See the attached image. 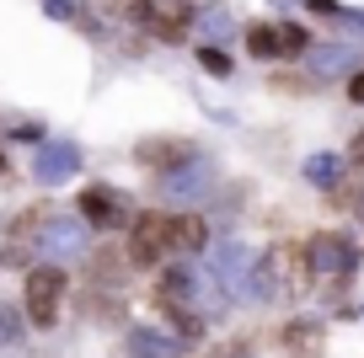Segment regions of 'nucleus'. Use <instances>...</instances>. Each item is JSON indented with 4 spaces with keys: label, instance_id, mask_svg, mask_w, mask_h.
Wrapping results in <instances>:
<instances>
[{
    "label": "nucleus",
    "instance_id": "nucleus-17",
    "mask_svg": "<svg viewBox=\"0 0 364 358\" xmlns=\"http://www.w3.org/2000/svg\"><path fill=\"white\" fill-rule=\"evenodd\" d=\"M353 59H359V54L338 43V48H321V54H316V65H321V70H343V65H353Z\"/></svg>",
    "mask_w": 364,
    "mask_h": 358
},
{
    "label": "nucleus",
    "instance_id": "nucleus-21",
    "mask_svg": "<svg viewBox=\"0 0 364 358\" xmlns=\"http://www.w3.org/2000/svg\"><path fill=\"white\" fill-rule=\"evenodd\" d=\"M348 97H353V102H364V70H359V75L348 80Z\"/></svg>",
    "mask_w": 364,
    "mask_h": 358
},
{
    "label": "nucleus",
    "instance_id": "nucleus-24",
    "mask_svg": "<svg viewBox=\"0 0 364 358\" xmlns=\"http://www.w3.org/2000/svg\"><path fill=\"white\" fill-rule=\"evenodd\" d=\"M0 171H6V156H0Z\"/></svg>",
    "mask_w": 364,
    "mask_h": 358
},
{
    "label": "nucleus",
    "instance_id": "nucleus-12",
    "mask_svg": "<svg viewBox=\"0 0 364 358\" xmlns=\"http://www.w3.org/2000/svg\"><path fill=\"white\" fill-rule=\"evenodd\" d=\"M204 182H209V166L193 161V166H182V171H166L161 188H166V198H193V192H204Z\"/></svg>",
    "mask_w": 364,
    "mask_h": 358
},
{
    "label": "nucleus",
    "instance_id": "nucleus-4",
    "mask_svg": "<svg viewBox=\"0 0 364 358\" xmlns=\"http://www.w3.org/2000/svg\"><path fill=\"white\" fill-rule=\"evenodd\" d=\"M306 48V27H289V22H257L247 33V54L257 59H289Z\"/></svg>",
    "mask_w": 364,
    "mask_h": 358
},
{
    "label": "nucleus",
    "instance_id": "nucleus-6",
    "mask_svg": "<svg viewBox=\"0 0 364 358\" xmlns=\"http://www.w3.org/2000/svg\"><path fill=\"white\" fill-rule=\"evenodd\" d=\"M80 214H86V219L97 224V230H118V224L129 219L124 198H118L113 188H102V182H97V188H86V192H80Z\"/></svg>",
    "mask_w": 364,
    "mask_h": 358
},
{
    "label": "nucleus",
    "instance_id": "nucleus-10",
    "mask_svg": "<svg viewBox=\"0 0 364 358\" xmlns=\"http://www.w3.org/2000/svg\"><path fill=\"white\" fill-rule=\"evenodd\" d=\"M182 342L166 332H156V326H134L129 332V358H177Z\"/></svg>",
    "mask_w": 364,
    "mask_h": 358
},
{
    "label": "nucleus",
    "instance_id": "nucleus-15",
    "mask_svg": "<svg viewBox=\"0 0 364 358\" xmlns=\"http://www.w3.org/2000/svg\"><path fill=\"white\" fill-rule=\"evenodd\" d=\"M247 294H252V300H273V257L252 262V278H247Z\"/></svg>",
    "mask_w": 364,
    "mask_h": 358
},
{
    "label": "nucleus",
    "instance_id": "nucleus-5",
    "mask_svg": "<svg viewBox=\"0 0 364 358\" xmlns=\"http://www.w3.org/2000/svg\"><path fill=\"white\" fill-rule=\"evenodd\" d=\"M209 262H215V278L225 283V294H247V273H252L247 246H236V241H220V246L209 251Z\"/></svg>",
    "mask_w": 364,
    "mask_h": 358
},
{
    "label": "nucleus",
    "instance_id": "nucleus-22",
    "mask_svg": "<svg viewBox=\"0 0 364 358\" xmlns=\"http://www.w3.org/2000/svg\"><path fill=\"white\" fill-rule=\"evenodd\" d=\"M311 11H338V6H332V0H306Z\"/></svg>",
    "mask_w": 364,
    "mask_h": 358
},
{
    "label": "nucleus",
    "instance_id": "nucleus-20",
    "mask_svg": "<svg viewBox=\"0 0 364 358\" xmlns=\"http://www.w3.org/2000/svg\"><path fill=\"white\" fill-rule=\"evenodd\" d=\"M204 27H209V38H225V33H230V16H225V11H209Z\"/></svg>",
    "mask_w": 364,
    "mask_h": 358
},
{
    "label": "nucleus",
    "instance_id": "nucleus-19",
    "mask_svg": "<svg viewBox=\"0 0 364 358\" xmlns=\"http://www.w3.org/2000/svg\"><path fill=\"white\" fill-rule=\"evenodd\" d=\"M16 337H22V315L0 305V342H16Z\"/></svg>",
    "mask_w": 364,
    "mask_h": 358
},
{
    "label": "nucleus",
    "instance_id": "nucleus-7",
    "mask_svg": "<svg viewBox=\"0 0 364 358\" xmlns=\"http://www.w3.org/2000/svg\"><path fill=\"white\" fill-rule=\"evenodd\" d=\"M145 166H161V171H177V166H193L198 150L188 145V139H145V145L134 150Z\"/></svg>",
    "mask_w": 364,
    "mask_h": 358
},
{
    "label": "nucleus",
    "instance_id": "nucleus-13",
    "mask_svg": "<svg viewBox=\"0 0 364 358\" xmlns=\"http://www.w3.org/2000/svg\"><path fill=\"white\" fill-rule=\"evenodd\" d=\"M284 347H289V353H300V358H316V347H321V321H289V326H284Z\"/></svg>",
    "mask_w": 364,
    "mask_h": 358
},
{
    "label": "nucleus",
    "instance_id": "nucleus-1",
    "mask_svg": "<svg viewBox=\"0 0 364 358\" xmlns=\"http://www.w3.org/2000/svg\"><path fill=\"white\" fill-rule=\"evenodd\" d=\"M129 22H139L145 33L177 43V38L188 33V22H193V6H188V0H139L134 11H129Z\"/></svg>",
    "mask_w": 364,
    "mask_h": 358
},
{
    "label": "nucleus",
    "instance_id": "nucleus-16",
    "mask_svg": "<svg viewBox=\"0 0 364 358\" xmlns=\"http://www.w3.org/2000/svg\"><path fill=\"white\" fill-rule=\"evenodd\" d=\"M306 177H311V182H321V188L332 192V182L343 177V166H338V156H311V161H306Z\"/></svg>",
    "mask_w": 364,
    "mask_h": 358
},
{
    "label": "nucleus",
    "instance_id": "nucleus-18",
    "mask_svg": "<svg viewBox=\"0 0 364 358\" xmlns=\"http://www.w3.org/2000/svg\"><path fill=\"white\" fill-rule=\"evenodd\" d=\"M198 65H204V70H209V75H220V80H225V75H230V59H225V54H220V48H204V54H198Z\"/></svg>",
    "mask_w": 364,
    "mask_h": 358
},
{
    "label": "nucleus",
    "instance_id": "nucleus-8",
    "mask_svg": "<svg viewBox=\"0 0 364 358\" xmlns=\"http://www.w3.org/2000/svg\"><path fill=\"white\" fill-rule=\"evenodd\" d=\"M311 268H316V273H338V278H348V268H353V246L343 241V235H316V241H311Z\"/></svg>",
    "mask_w": 364,
    "mask_h": 358
},
{
    "label": "nucleus",
    "instance_id": "nucleus-11",
    "mask_svg": "<svg viewBox=\"0 0 364 358\" xmlns=\"http://www.w3.org/2000/svg\"><path fill=\"white\" fill-rule=\"evenodd\" d=\"M80 241H86V235H80V224H75V219H48V224H43V235H38V246H43L48 257H75Z\"/></svg>",
    "mask_w": 364,
    "mask_h": 358
},
{
    "label": "nucleus",
    "instance_id": "nucleus-23",
    "mask_svg": "<svg viewBox=\"0 0 364 358\" xmlns=\"http://www.w3.org/2000/svg\"><path fill=\"white\" fill-rule=\"evenodd\" d=\"M353 156H359V161H364V134H359V139H353Z\"/></svg>",
    "mask_w": 364,
    "mask_h": 358
},
{
    "label": "nucleus",
    "instance_id": "nucleus-3",
    "mask_svg": "<svg viewBox=\"0 0 364 358\" xmlns=\"http://www.w3.org/2000/svg\"><path fill=\"white\" fill-rule=\"evenodd\" d=\"M59 305H65V273L59 268H33L27 273V315H33V326H54Z\"/></svg>",
    "mask_w": 364,
    "mask_h": 358
},
{
    "label": "nucleus",
    "instance_id": "nucleus-2",
    "mask_svg": "<svg viewBox=\"0 0 364 358\" xmlns=\"http://www.w3.org/2000/svg\"><path fill=\"white\" fill-rule=\"evenodd\" d=\"M171 251V219L166 214H139L134 230H129V262H139V268H156L161 257Z\"/></svg>",
    "mask_w": 364,
    "mask_h": 358
},
{
    "label": "nucleus",
    "instance_id": "nucleus-9",
    "mask_svg": "<svg viewBox=\"0 0 364 358\" xmlns=\"http://www.w3.org/2000/svg\"><path fill=\"white\" fill-rule=\"evenodd\" d=\"M75 166H80V150L75 145H43V150H38V161H33V177L38 182H65Z\"/></svg>",
    "mask_w": 364,
    "mask_h": 358
},
{
    "label": "nucleus",
    "instance_id": "nucleus-14",
    "mask_svg": "<svg viewBox=\"0 0 364 358\" xmlns=\"http://www.w3.org/2000/svg\"><path fill=\"white\" fill-rule=\"evenodd\" d=\"M204 219L198 214H182V219H171V246L177 251H204Z\"/></svg>",
    "mask_w": 364,
    "mask_h": 358
}]
</instances>
